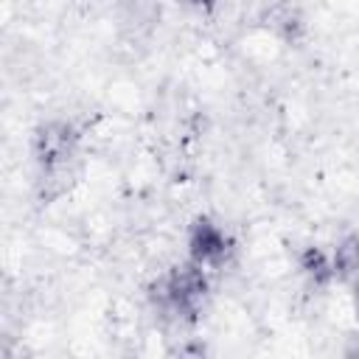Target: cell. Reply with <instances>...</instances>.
<instances>
[{
  "label": "cell",
  "instance_id": "obj_1",
  "mask_svg": "<svg viewBox=\"0 0 359 359\" xmlns=\"http://www.w3.org/2000/svg\"><path fill=\"white\" fill-rule=\"evenodd\" d=\"M208 269L199 266L196 261H188L182 266H174L168 275H163V280L154 286L157 292V303L177 314V317H194L205 300L208 292Z\"/></svg>",
  "mask_w": 359,
  "mask_h": 359
},
{
  "label": "cell",
  "instance_id": "obj_2",
  "mask_svg": "<svg viewBox=\"0 0 359 359\" xmlns=\"http://www.w3.org/2000/svg\"><path fill=\"white\" fill-rule=\"evenodd\" d=\"M34 154L42 168V177L48 180H62L73 163L76 154V132L65 121H50L36 132L34 140Z\"/></svg>",
  "mask_w": 359,
  "mask_h": 359
},
{
  "label": "cell",
  "instance_id": "obj_3",
  "mask_svg": "<svg viewBox=\"0 0 359 359\" xmlns=\"http://www.w3.org/2000/svg\"><path fill=\"white\" fill-rule=\"evenodd\" d=\"M230 244H227V236L219 224L208 222V219H199L194 227H191V236H188V252H191V261H196L199 266L205 269H213L224 261Z\"/></svg>",
  "mask_w": 359,
  "mask_h": 359
},
{
  "label": "cell",
  "instance_id": "obj_4",
  "mask_svg": "<svg viewBox=\"0 0 359 359\" xmlns=\"http://www.w3.org/2000/svg\"><path fill=\"white\" fill-rule=\"evenodd\" d=\"M331 261H334V275L342 278L345 283L356 286V283H359V233L345 236V238L337 244Z\"/></svg>",
  "mask_w": 359,
  "mask_h": 359
},
{
  "label": "cell",
  "instance_id": "obj_5",
  "mask_svg": "<svg viewBox=\"0 0 359 359\" xmlns=\"http://www.w3.org/2000/svg\"><path fill=\"white\" fill-rule=\"evenodd\" d=\"M300 266H303V272H306L314 283H325V280L334 278V261H331L323 250H317V247H309V250L303 252Z\"/></svg>",
  "mask_w": 359,
  "mask_h": 359
}]
</instances>
